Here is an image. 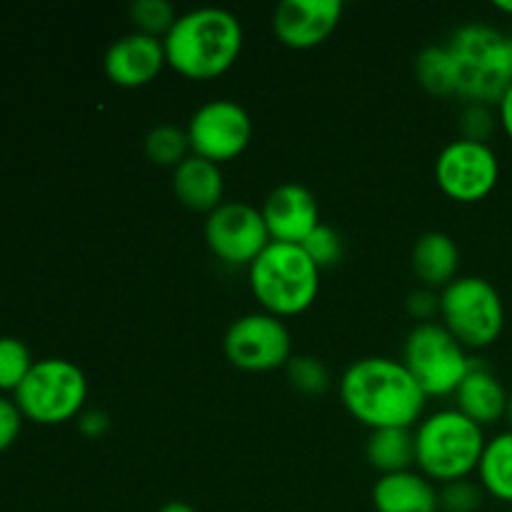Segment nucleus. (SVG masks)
<instances>
[{
	"label": "nucleus",
	"mask_w": 512,
	"mask_h": 512,
	"mask_svg": "<svg viewBox=\"0 0 512 512\" xmlns=\"http://www.w3.org/2000/svg\"><path fill=\"white\" fill-rule=\"evenodd\" d=\"M338 390L345 410L370 430L413 428L428 403V395L415 383L403 360L385 355L350 363Z\"/></svg>",
	"instance_id": "nucleus-1"
},
{
	"label": "nucleus",
	"mask_w": 512,
	"mask_h": 512,
	"mask_svg": "<svg viewBox=\"0 0 512 512\" xmlns=\"http://www.w3.org/2000/svg\"><path fill=\"white\" fill-rule=\"evenodd\" d=\"M243 43L238 15L215 5L180 13L163 38L168 65L190 80H213L228 73L238 63Z\"/></svg>",
	"instance_id": "nucleus-2"
},
{
	"label": "nucleus",
	"mask_w": 512,
	"mask_h": 512,
	"mask_svg": "<svg viewBox=\"0 0 512 512\" xmlns=\"http://www.w3.org/2000/svg\"><path fill=\"white\" fill-rule=\"evenodd\" d=\"M453 60L455 95L465 103L498 105L512 85L510 38L483 23L455 30L448 40Z\"/></svg>",
	"instance_id": "nucleus-3"
},
{
	"label": "nucleus",
	"mask_w": 512,
	"mask_h": 512,
	"mask_svg": "<svg viewBox=\"0 0 512 512\" xmlns=\"http://www.w3.org/2000/svg\"><path fill=\"white\" fill-rule=\"evenodd\" d=\"M483 428L458 408L428 415L415 430V465L433 483L448 485L478 473L485 453Z\"/></svg>",
	"instance_id": "nucleus-4"
},
{
	"label": "nucleus",
	"mask_w": 512,
	"mask_h": 512,
	"mask_svg": "<svg viewBox=\"0 0 512 512\" xmlns=\"http://www.w3.org/2000/svg\"><path fill=\"white\" fill-rule=\"evenodd\" d=\"M248 283L265 313L293 318L318 300L320 270L300 245L270 243L248 268Z\"/></svg>",
	"instance_id": "nucleus-5"
},
{
	"label": "nucleus",
	"mask_w": 512,
	"mask_h": 512,
	"mask_svg": "<svg viewBox=\"0 0 512 512\" xmlns=\"http://www.w3.org/2000/svg\"><path fill=\"white\" fill-rule=\"evenodd\" d=\"M13 395L25 420L35 425H63L83 413L88 380L73 360L45 358L33 365Z\"/></svg>",
	"instance_id": "nucleus-6"
},
{
	"label": "nucleus",
	"mask_w": 512,
	"mask_h": 512,
	"mask_svg": "<svg viewBox=\"0 0 512 512\" xmlns=\"http://www.w3.org/2000/svg\"><path fill=\"white\" fill-rule=\"evenodd\" d=\"M440 320L465 348L483 350L503 335L505 303L490 280L463 275L440 290Z\"/></svg>",
	"instance_id": "nucleus-7"
},
{
	"label": "nucleus",
	"mask_w": 512,
	"mask_h": 512,
	"mask_svg": "<svg viewBox=\"0 0 512 512\" xmlns=\"http://www.w3.org/2000/svg\"><path fill=\"white\" fill-rule=\"evenodd\" d=\"M403 365L428 398L458 393L473 360L443 323H418L403 345Z\"/></svg>",
	"instance_id": "nucleus-8"
},
{
	"label": "nucleus",
	"mask_w": 512,
	"mask_h": 512,
	"mask_svg": "<svg viewBox=\"0 0 512 512\" xmlns=\"http://www.w3.org/2000/svg\"><path fill=\"white\" fill-rule=\"evenodd\" d=\"M225 358L245 373L280 370L293 358V338L283 318L260 313L240 315L223 338Z\"/></svg>",
	"instance_id": "nucleus-9"
},
{
	"label": "nucleus",
	"mask_w": 512,
	"mask_h": 512,
	"mask_svg": "<svg viewBox=\"0 0 512 512\" xmlns=\"http://www.w3.org/2000/svg\"><path fill=\"white\" fill-rule=\"evenodd\" d=\"M435 180L450 200L480 203L493 193L500 180L498 153L490 148V143L453 140L435 160Z\"/></svg>",
	"instance_id": "nucleus-10"
},
{
	"label": "nucleus",
	"mask_w": 512,
	"mask_h": 512,
	"mask_svg": "<svg viewBox=\"0 0 512 512\" xmlns=\"http://www.w3.org/2000/svg\"><path fill=\"white\" fill-rule=\"evenodd\" d=\"M205 243L225 265L250 268L273 240L260 208L243 200H230L205 218Z\"/></svg>",
	"instance_id": "nucleus-11"
},
{
	"label": "nucleus",
	"mask_w": 512,
	"mask_h": 512,
	"mask_svg": "<svg viewBox=\"0 0 512 512\" xmlns=\"http://www.w3.org/2000/svg\"><path fill=\"white\" fill-rule=\"evenodd\" d=\"M185 130L193 153L218 165L243 155L253 140V120L248 110L230 98H215L200 105L190 115Z\"/></svg>",
	"instance_id": "nucleus-12"
},
{
	"label": "nucleus",
	"mask_w": 512,
	"mask_h": 512,
	"mask_svg": "<svg viewBox=\"0 0 512 512\" xmlns=\"http://www.w3.org/2000/svg\"><path fill=\"white\" fill-rule=\"evenodd\" d=\"M343 0H283L273 10V33L293 50L323 45L343 20Z\"/></svg>",
	"instance_id": "nucleus-13"
},
{
	"label": "nucleus",
	"mask_w": 512,
	"mask_h": 512,
	"mask_svg": "<svg viewBox=\"0 0 512 512\" xmlns=\"http://www.w3.org/2000/svg\"><path fill=\"white\" fill-rule=\"evenodd\" d=\"M165 65H168V55H165L163 40L138 33V30L113 40L103 58L105 75L118 88L150 85L163 73Z\"/></svg>",
	"instance_id": "nucleus-14"
},
{
	"label": "nucleus",
	"mask_w": 512,
	"mask_h": 512,
	"mask_svg": "<svg viewBox=\"0 0 512 512\" xmlns=\"http://www.w3.org/2000/svg\"><path fill=\"white\" fill-rule=\"evenodd\" d=\"M260 213L273 243L303 245V240L320 225L318 200L298 183H283L270 190Z\"/></svg>",
	"instance_id": "nucleus-15"
},
{
	"label": "nucleus",
	"mask_w": 512,
	"mask_h": 512,
	"mask_svg": "<svg viewBox=\"0 0 512 512\" xmlns=\"http://www.w3.org/2000/svg\"><path fill=\"white\" fill-rule=\"evenodd\" d=\"M508 398L510 393L500 383L498 375L490 368H485L483 363H473L465 380L460 383L458 393H455V408L465 418L478 423L480 428H488V425H495L498 420L505 418Z\"/></svg>",
	"instance_id": "nucleus-16"
},
{
	"label": "nucleus",
	"mask_w": 512,
	"mask_h": 512,
	"mask_svg": "<svg viewBox=\"0 0 512 512\" xmlns=\"http://www.w3.org/2000/svg\"><path fill=\"white\" fill-rule=\"evenodd\" d=\"M173 193L178 203L188 210L210 215L225 203L223 170L213 160L193 153L173 170Z\"/></svg>",
	"instance_id": "nucleus-17"
},
{
	"label": "nucleus",
	"mask_w": 512,
	"mask_h": 512,
	"mask_svg": "<svg viewBox=\"0 0 512 512\" xmlns=\"http://www.w3.org/2000/svg\"><path fill=\"white\" fill-rule=\"evenodd\" d=\"M373 505L378 512H440V490L420 470L380 475Z\"/></svg>",
	"instance_id": "nucleus-18"
},
{
	"label": "nucleus",
	"mask_w": 512,
	"mask_h": 512,
	"mask_svg": "<svg viewBox=\"0 0 512 512\" xmlns=\"http://www.w3.org/2000/svg\"><path fill=\"white\" fill-rule=\"evenodd\" d=\"M413 273L425 288L443 290L458 278L460 248L453 235L443 230L423 233L413 245Z\"/></svg>",
	"instance_id": "nucleus-19"
},
{
	"label": "nucleus",
	"mask_w": 512,
	"mask_h": 512,
	"mask_svg": "<svg viewBox=\"0 0 512 512\" xmlns=\"http://www.w3.org/2000/svg\"><path fill=\"white\" fill-rule=\"evenodd\" d=\"M368 463L380 475L403 473L415 465V433L413 428H380L370 430L365 445Z\"/></svg>",
	"instance_id": "nucleus-20"
},
{
	"label": "nucleus",
	"mask_w": 512,
	"mask_h": 512,
	"mask_svg": "<svg viewBox=\"0 0 512 512\" xmlns=\"http://www.w3.org/2000/svg\"><path fill=\"white\" fill-rule=\"evenodd\" d=\"M478 478L485 493L512 505V430L488 440L478 465Z\"/></svg>",
	"instance_id": "nucleus-21"
},
{
	"label": "nucleus",
	"mask_w": 512,
	"mask_h": 512,
	"mask_svg": "<svg viewBox=\"0 0 512 512\" xmlns=\"http://www.w3.org/2000/svg\"><path fill=\"white\" fill-rule=\"evenodd\" d=\"M415 78L430 95H455V73L448 45H428L415 58Z\"/></svg>",
	"instance_id": "nucleus-22"
},
{
	"label": "nucleus",
	"mask_w": 512,
	"mask_h": 512,
	"mask_svg": "<svg viewBox=\"0 0 512 512\" xmlns=\"http://www.w3.org/2000/svg\"><path fill=\"white\" fill-rule=\"evenodd\" d=\"M145 155H148L155 165L175 170L185 158L193 155L188 130L170 123L158 125V128H153L145 135Z\"/></svg>",
	"instance_id": "nucleus-23"
},
{
	"label": "nucleus",
	"mask_w": 512,
	"mask_h": 512,
	"mask_svg": "<svg viewBox=\"0 0 512 512\" xmlns=\"http://www.w3.org/2000/svg\"><path fill=\"white\" fill-rule=\"evenodd\" d=\"M35 360L30 355L28 345L18 338H0V390L15 393L33 370Z\"/></svg>",
	"instance_id": "nucleus-24"
},
{
	"label": "nucleus",
	"mask_w": 512,
	"mask_h": 512,
	"mask_svg": "<svg viewBox=\"0 0 512 512\" xmlns=\"http://www.w3.org/2000/svg\"><path fill=\"white\" fill-rule=\"evenodd\" d=\"M128 15L138 33L153 35L160 40L170 33V28L178 20V13L168 0H135V3H130Z\"/></svg>",
	"instance_id": "nucleus-25"
},
{
	"label": "nucleus",
	"mask_w": 512,
	"mask_h": 512,
	"mask_svg": "<svg viewBox=\"0 0 512 512\" xmlns=\"http://www.w3.org/2000/svg\"><path fill=\"white\" fill-rule=\"evenodd\" d=\"M288 380L298 393L303 395H323L330 388V370L315 355H293L285 365Z\"/></svg>",
	"instance_id": "nucleus-26"
},
{
	"label": "nucleus",
	"mask_w": 512,
	"mask_h": 512,
	"mask_svg": "<svg viewBox=\"0 0 512 512\" xmlns=\"http://www.w3.org/2000/svg\"><path fill=\"white\" fill-rule=\"evenodd\" d=\"M300 248L308 253V258L313 260L318 270L333 268V265H338L340 260H343V238H340L338 230L330 228V225L325 223H320L318 228L303 240Z\"/></svg>",
	"instance_id": "nucleus-27"
},
{
	"label": "nucleus",
	"mask_w": 512,
	"mask_h": 512,
	"mask_svg": "<svg viewBox=\"0 0 512 512\" xmlns=\"http://www.w3.org/2000/svg\"><path fill=\"white\" fill-rule=\"evenodd\" d=\"M498 123L500 120L493 113V105L465 103L463 113H460V138L475 140V143H488Z\"/></svg>",
	"instance_id": "nucleus-28"
},
{
	"label": "nucleus",
	"mask_w": 512,
	"mask_h": 512,
	"mask_svg": "<svg viewBox=\"0 0 512 512\" xmlns=\"http://www.w3.org/2000/svg\"><path fill=\"white\" fill-rule=\"evenodd\" d=\"M485 490L473 480H455L440 488V510L443 512H475L483 505Z\"/></svg>",
	"instance_id": "nucleus-29"
},
{
	"label": "nucleus",
	"mask_w": 512,
	"mask_h": 512,
	"mask_svg": "<svg viewBox=\"0 0 512 512\" xmlns=\"http://www.w3.org/2000/svg\"><path fill=\"white\" fill-rule=\"evenodd\" d=\"M23 413L15 405V400L0 398V453L13 448L18 440L20 430H23Z\"/></svg>",
	"instance_id": "nucleus-30"
},
{
	"label": "nucleus",
	"mask_w": 512,
	"mask_h": 512,
	"mask_svg": "<svg viewBox=\"0 0 512 512\" xmlns=\"http://www.w3.org/2000/svg\"><path fill=\"white\" fill-rule=\"evenodd\" d=\"M408 313L418 323H435V315H440V293L433 288H418L408 295Z\"/></svg>",
	"instance_id": "nucleus-31"
},
{
	"label": "nucleus",
	"mask_w": 512,
	"mask_h": 512,
	"mask_svg": "<svg viewBox=\"0 0 512 512\" xmlns=\"http://www.w3.org/2000/svg\"><path fill=\"white\" fill-rule=\"evenodd\" d=\"M78 428L85 438H103L110 430V418L103 410H88V413H80Z\"/></svg>",
	"instance_id": "nucleus-32"
},
{
	"label": "nucleus",
	"mask_w": 512,
	"mask_h": 512,
	"mask_svg": "<svg viewBox=\"0 0 512 512\" xmlns=\"http://www.w3.org/2000/svg\"><path fill=\"white\" fill-rule=\"evenodd\" d=\"M498 120H500V128L505 130V135L512 140V85L505 90V95L500 98L498 103Z\"/></svg>",
	"instance_id": "nucleus-33"
},
{
	"label": "nucleus",
	"mask_w": 512,
	"mask_h": 512,
	"mask_svg": "<svg viewBox=\"0 0 512 512\" xmlns=\"http://www.w3.org/2000/svg\"><path fill=\"white\" fill-rule=\"evenodd\" d=\"M155 512H198L193 508V505L183 503V500H170V503H165L163 508H158Z\"/></svg>",
	"instance_id": "nucleus-34"
},
{
	"label": "nucleus",
	"mask_w": 512,
	"mask_h": 512,
	"mask_svg": "<svg viewBox=\"0 0 512 512\" xmlns=\"http://www.w3.org/2000/svg\"><path fill=\"white\" fill-rule=\"evenodd\" d=\"M495 8H498L500 13L512 15V0H495Z\"/></svg>",
	"instance_id": "nucleus-35"
},
{
	"label": "nucleus",
	"mask_w": 512,
	"mask_h": 512,
	"mask_svg": "<svg viewBox=\"0 0 512 512\" xmlns=\"http://www.w3.org/2000/svg\"><path fill=\"white\" fill-rule=\"evenodd\" d=\"M505 418H508L510 430H512V393H510V398H508V413H505Z\"/></svg>",
	"instance_id": "nucleus-36"
},
{
	"label": "nucleus",
	"mask_w": 512,
	"mask_h": 512,
	"mask_svg": "<svg viewBox=\"0 0 512 512\" xmlns=\"http://www.w3.org/2000/svg\"><path fill=\"white\" fill-rule=\"evenodd\" d=\"M510 50H512V35H510Z\"/></svg>",
	"instance_id": "nucleus-37"
}]
</instances>
